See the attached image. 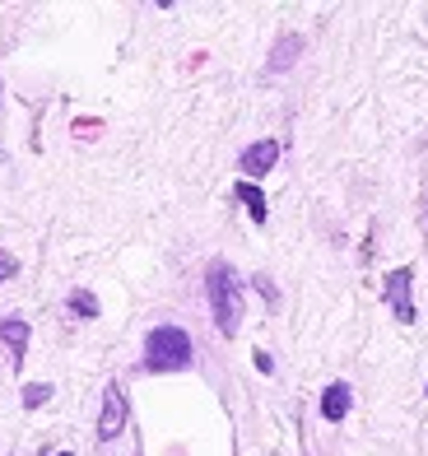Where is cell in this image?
<instances>
[{"instance_id":"cell-1","label":"cell","mask_w":428,"mask_h":456,"mask_svg":"<svg viewBox=\"0 0 428 456\" xmlns=\"http://www.w3.org/2000/svg\"><path fill=\"white\" fill-rule=\"evenodd\" d=\"M206 289H210V307H214L219 330L223 336H238V326H242V284H238V275L223 261H214Z\"/></svg>"},{"instance_id":"cell-2","label":"cell","mask_w":428,"mask_h":456,"mask_svg":"<svg viewBox=\"0 0 428 456\" xmlns=\"http://www.w3.org/2000/svg\"><path fill=\"white\" fill-rule=\"evenodd\" d=\"M191 363V336L182 326H154L145 340V368L154 372H173Z\"/></svg>"},{"instance_id":"cell-3","label":"cell","mask_w":428,"mask_h":456,"mask_svg":"<svg viewBox=\"0 0 428 456\" xmlns=\"http://www.w3.org/2000/svg\"><path fill=\"white\" fill-rule=\"evenodd\" d=\"M126 428V396H121V387H108L103 391V414H98V438H117V433Z\"/></svg>"},{"instance_id":"cell-4","label":"cell","mask_w":428,"mask_h":456,"mask_svg":"<svg viewBox=\"0 0 428 456\" xmlns=\"http://www.w3.org/2000/svg\"><path fill=\"white\" fill-rule=\"evenodd\" d=\"M410 271H392L386 275V303H392V313L400 322H415V298H410Z\"/></svg>"},{"instance_id":"cell-5","label":"cell","mask_w":428,"mask_h":456,"mask_svg":"<svg viewBox=\"0 0 428 456\" xmlns=\"http://www.w3.org/2000/svg\"><path fill=\"white\" fill-rule=\"evenodd\" d=\"M275 159H279V144L275 140H261V144H252V150H242L238 168L247 173V177H266L275 168Z\"/></svg>"},{"instance_id":"cell-6","label":"cell","mask_w":428,"mask_h":456,"mask_svg":"<svg viewBox=\"0 0 428 456\" xmlns=\"http://www.w3.org/2000/svg\"><path fill=\"white\" fill-rule=\"evenodd\" d=\"M0 340L10 345V363L24 368V349H28V322L14 317V322H0Z\"/></svg>"},{"instance_id":"cell-7","label":"cell","mask_w":428,"mask_h":456,"mask_svg":"<svg viewBox=\"0 0 428 456\" xmlns=\"http://www.w3.org/2000/svg\"><path fill=\"white\" fill-rule=\"evenodd\" d=\"M321 414H326L331 424H340L344 414H350V387H344V382L326 387V396H321Z\"/></svg>"},{"instance_id":"cell-8","label":"cell","mask_w":428,"mask_h":456,"mask_svg":"<svg viewBox=\"0 0 428 456\" xmlns=\"http://www.w3.org/2000/svg\"><path fill=\"white\" fill-rule=\"evenodd\" d=\"M238 196L247 200V210H252V219H256V224H266V196H261L252 182H242V186H238Z\"/></svg>"},{"instance_id":"cell-9","label":"cell","mask_w":428,"mask_h":456,"mask_svg":"<svg viewBox=\"0 0 428 456\" xmlns=\"http://www.w3.org/2000/svg\"><path fill=\"white\" fill-rule=\"evenodd\" d=\"M70 307H75L79 317H98V298L89 294V289H75V294H70Z\"/></svg>"},{"instance_id":"cell-10","label":"cell","mask_w":428,"mask_h":456,"mask_svg":"<svg viewBox=\"0 0 428 456\" xmlns=\"http://www.w3.org/2000/svg\"><path fill=\"white\" fill-rule=\"evenodd\" d=\"M47 396H52V387H28V391H24V405L33 410V405H43Z\"/></svg>"},{"instance_id":"cell-11","label":"cell","mask_w":428,"mask_h":456,"mask_svg":"<svg viewBox=\"0 0 428 456\" xmlns=\"http://www.w3.org/2000/svg\"><path fill=\"white\" fill-rule=\"evenodd\" d=\"M10 275H14V256L0 252V280H10Z\"/></svg>"},{"instance_id":"cell-12","label":"cell","mask_w":428,"mask_h":456,"mask_svg":"<svg viewBox=\"0 0 428 456\" xmlns=\"http://www.w3.org/2000/svg\"><path fill=\"white\" fill-rule=\"evenodd\" d=\"M56 456H70V452H56Z\"/></svg>"}]
</instances>
